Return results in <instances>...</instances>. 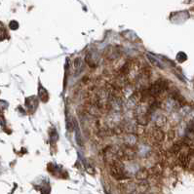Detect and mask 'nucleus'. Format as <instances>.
Returning <instances> with one entry per match:
<instances>
[{"instance_id": "20e7f679", "label": "nucleus", "mask_w": 194, "mask_h": 194, "mask_svg": "<svg viewBox=\"0 0 194 194\" xmlns=\"http://www.w3.org/2000/svg\"><path fill=\"white\" fill-rule=\"evenodd\" d=\"M147 177V171L145 170H139L137 174V178L139 180H145Z\"/></svg>"}, {"instance_id": "39448f33", "label": "nucleus", "mask_w": 194, "mask_h": 194, "mask_svg": "<svg viewBox=\"0 0 194 194\" xmlns=\"http://www.w3.org/2000/svg\"><path fill=\"white\" fill-rule=\"evenodd\" d=\"M10 29H18V23L17 22H11L10 23Z\"/></svg>"}, {"instance_id": "f257e3e1", "label": "nucleus", "mask_w": 194, "mask_h": 194, "mask_svg": "<svg viewBox=\"0 0 194 194\" xmlns=\"http://www.w3.org/2000/svg\"><path fill=\"white\" fill-rule=\"evenodd\" d=\"M167 87H168V82H167L165 79H159V80L156 81L150 88H149L147 93L149 96L157 97L162 92H164L167 89Z\"/></svg>"}, {"instance_id": "7ed1b4c3", "label": "nucleus", "mask_w": 194, "mask_h": 194, "mask_svg": "<svg viewBox=\"0 0 194 194\" xmlns=\"http://www.w3.org/2000/svg\"><path fill=\"white\" fill-rule=\"evenodd\" d=\"M153 138L155 140H158V142H161V140H163L164 139V134L163 132L159 129H155L153 131Z\"/></svg>"}, {"instance_id": "f03ea898", "label": "nucleus", "mask_w": 194, "mask_h": 194, "mask_svg": "<svg viewBox=\"0 0 194 194\" xmlns=\"http://www.w3.org/2000/svg\"><path fill=\"white\" fill-rule=\"evenodd\" d=\"M110 173L114 178L117 180L127 179V176L125 175L124 169H123L122 164L118 161H114L110 166Z\"/></svg>"}]
</instances>
